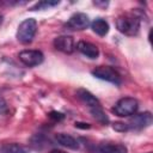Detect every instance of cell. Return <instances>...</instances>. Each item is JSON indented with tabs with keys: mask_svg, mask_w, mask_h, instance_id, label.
Wrapping results in <instances>:
<instances>
[{
	"mask_svg": "<svg viewBox=\"0 0 153 153\" xmlns=\"http://www.w3.org/2000/svg\"><path fill=\"white\" fill-rule=\"evenodd\" d=\"M116 27L126 36H135L140 30V19L134 13H123L117 17Z\"/></svg>",
	"mask_w": 153,
	"mask_h": 153,
	"instance_id": "6da1fadb",
	"label": "cell"
},
{
	"mask_svg": "<svg viewBox=\"0 0 153 153\" xmlns=\"http://www.w3.org/2000/svg\"><path fill=\"white\" fill-rule=\"evenodd\" d=\"M36 31H37V22L33 18H27L19 24L16 36L20 43L27 44L32 42Z\"/></svg>",
	"mask_w": 153,
	"mask_h": 153,
	"instance_id": "7a4b0ae2",
	"label": "cell"
},
{
	"mask_svg": "<svg viewBox=\"0 0 153 153\" xmlns=\"http://www.w3.org/2000/svg\"><path fill=\"white\" fill-rule=\"evenodd\" d=\"M137 108H139V103L135 98L124 97L117 100V103L112 108V111L120 117H129L136 114Z\"/></svg>",
	"mask_w": 153,
	"mask_h": 153,
	"instance_id": "3957f363",
	"label": "cell"
},
{
	"mask_svg": "<svg viewBox=\"0 0 153 153\" xmlns=\"http://www.w3.org/2000/svg\"><path fill=\"white\" fill-rule=\"evenodd\" d=\"M92 75L96 76L97 79L115 84V85H120L121 84V75L118 74V72L110 67V66H98L92 71Z\"/></svg>",
	"mask_w": 153,
	"mask_h": 153,
	"instance_id": "277c9868",
	"label": "cell"
},
{
	"mask_svg": "<svg viewBox=\"0 0 153 153\" xmlns=\"http://www.w3.org/2000/svg\"><path fill=\"white\" fill-rule=\"evenodd\" d=\"M18 59L22 63H24L27 67H36L41 65L44 60V56L42 51L35 50V49H25L19 53Z\"/></svg>",
	"mask_w": 153,
	"mask_h": 153,
	"instance_id": "5b68a950",
	"label": "cell"
},
{
	"mask_svg": "<svg viewBox=\"0 0 153 153\" xmlns=\"http://www.w3.org/2000/svg\"><path fill=\"white\" fill-rule=\"evenodd\" d=\"M152 114L149 111H145L141 114H134L133 117L127 123L128 129L130 130H141L143 128H147L152 124Z\"/></svg>",
	"mask_w": 153,
	"mask_h": 153,
	"instance_id": "8992f818",
	"label": "cell"
},
{
	"mask_svg": "<svg viewBox=\"0 0 153 153\" xmlns=\"http://www.w3.org/2000/svg\"><path fill=\"white\" fill-rule=\"evenodd\" d=\"M90 25V19L88 16L82 13V12H76L66 23V26L71 30H84Z\"/></svg>",
	"mask_w": 153,
	"mask_h": 153,
	"instance_id": "52a82bcc",
	"label": "cell"
},
{
	"mask_svg": "<svg viewBox=\"0 0 153 153\" xmlns=\"http://www.w3.org/2000/svg\"><path fill=\"white\" fill-rule=\"evenodd\" d=\"M54 47L65 53V54H72L75 49V44H74V39L72 36H67V35H62V36H57L54 39Z\"/></svg>",
	"mask_w": 153,
	"mask_h": 153,
	"instance_id": "ba28073f",
	"label": "cell"
},
{
	"mask_svg": "<svg viewBox=\"0 0 153 153\" xmlns=\"http://www.w3.org/2000/svg\"><path fill=\"white\" fill-rule=\"evenodd\" d=\"M76 97L79 98V100L85 104L90 110L91 109H94V108H100V102L87 90L85 88H79L76 90Z\"/></svg>",
	"mask_w": 153,
	"mask_h": 153,
	"instance_id": "9c48e42d",
	"label": "cell"
},
{
	"mask_svg": "<svg viewBox=\"0 0 153 153\" xmlns=\"http://www.w3.org/2000/svg\"><path fill=\"white\" fill-rule=\"evenodd\" d=\"M97 151L99 153H128V149L123 143L111 142V141L99 143L97 146Z\"/></svg>",
	"mask_w": 153,
	"mask_h": 153,
	"instance_id": "30bf717a",
	"label": "cell"
},
{
	"mask_svg": "<svg viewBox=\"0 0 153 153\" xmlns=\"http://www.w3.org/2000/svg\"><path fill=\"white\" fill-rule=\"evenodd\" d=\"M76 49L88 59H97L99 56V49L96 44L86 41H80L76 44Z\"/></svg>",
	"mask_w": 153,
	"mask_h": 153,
	"instance_id": "8fae6325",
	"label": "cell"
},
{
	"mask_svg": "<svg viewBox=\"0 0 153 153\" xmlns=\"http://www.w3.org/2000/svg\"><path fill=\"white\" fill-rule=\"evenodd\" d=\"M55 139L61 146H63L66 148H69V149H78L79 148V141L69 134L59 133V134H56Z\"/></svg>",
	"mask_w": 153,
	"mask_h": 153,
	"instance_id": "7c38bea8",
	"label": "cell"
},
{
	"mask_svg": "<svg viewBox=\"0 0 153 153\" xmlns=\"http://www.w3.org/2000/svg\"><path fill=\"white\" fill-rule=\"evenodd\" d=\"M0 153H29V149L20 143L11 142L0 146Z\"/></svg>",
	"mask_w": 153,
	"mask_h": 153,
	"instance_id": "4fadbf2b",
	"label": "cell"
},
{
	"mask_svg": "<svg viewBox=\"0 0 153 153\" xmlns=\"http://www.w3.org/2000/svg\"><path fill=\"white\" fill-rule=\"evenodd\" d=\"M91 27L93 30V32H96L99 36H105L109 32V24L106 20L102 19V18H97L92 22Z\"/></svg>",
	"mask_w": 153,
	"mask_h": 153,
	"instance_id": "5bb4252c",
	"label": "cell"
},
{
	"mask_svg": "<svg viewBox=\"0 0 153 153\" xmlns=\"http://www.w3.org/2000/svg\"><path fill=\"white\" fill-rule=\"evenodd\" d=\"M60 4V1H51V0H43V1H38L36 2L31 8L30 11H42V10H48L50 7H54V6H57Z\"/></svg>",
	"mask_w": 153,
	"mask_h": 153,
	"instance_id": "9a60e30c",
	"label": "cell"
},
{
	"mask_svg": "<svg viewBox=\"0 0 153 153\" xmlns=\"http://www.w3.org/2000/svg\"><path fill=\"white\" fill-rule=\"evenodd\" d=\"M90 111H91L92 116L96 118V121H98L99 123H102V124H108V123H109V117H108L106 114L103 111L102 106H100V108L91 109Z\"/></svg>",
	"mask_w": 153,
	"mask_h": 153,
	"instance_id": "2e32d148",
	"label": "cell"
},
{
	"mask_svg": "<svg viewBox=\"0 0 153 153\" xmlns=\"http://www.w3.org/2000/svg\"><path fill=\"white\" fill-rule=\"evenodd\" d=\"M112 128L116 131H127V130H129L127 123H124V122H115L112 124Z\"/></svg>",
	"mask_w": 153,
	"mask_h": 153,
	"instance_id": "e0dca14e",
	"label": "cell"
},
{
	"mask_svg": "<svg viewBox=\"0 0 153 153\" xmlns=\"http://www.w3.org/2000/svg\"><path fill=\"white\" fill-rule=\"evenodd\" d=\"M6 110H7V105H6V102H5V99L2 98V96L0 94V114H4V112H6Z\"/></svg>",
	"mask_w": 153,
	"mask_h": 153,
	"instance_id": "ac0fdd59",
	"label": "cell"
},
{
	"mask_svg": "<svg viewBox=\"0 0 153 153\" xmlns=\"http://www.w3.org/2000/svg\"><path fill=\"white\" fill-rule=\"evenodd\" d=\"M49 117H51V118H54V120H62L63 118V115L61 114V112H57V111H51L50 114H49Z\"/></svg>",
	"mask_w": 153,
	"mask_h": 153,
	"instance_id": "d6986e66",
	"label": "cell"
},
{
	"mask_svg": "<svg viewBox=\"0 0 153 153\" xmlns=\"http://www.w3.org/2000/svg\"><path fill=\"white\" fill-rule=\"evenodd\" d=\"M74 126L76 128H82V129H88L90 128V124L88 123H81V122H75Z\"/></svg>",
	"mask_w": 153,
	"mask_h": 153,
	"instance_id": "ffe728a7",
	"label": "cell"
},
{
	"mask_svg": "<svg viewBox=\"0 0 153 153\" xmlns=\"http://www.w3.org/2000/svg\"><path fill=\"white\" fill-rule=\"evenodd\" d=\"M93 5L96 6H102V7H106L109 5L108 1H93Z\"/></svg>",
	"mask_w": 153,
	"mask_h": 153,
	"instance_id": "44dd1931",
	"label": "cell"
},
{
	"mask_svg": "<svg viewBox=\"0 0 153 153\" xmlns=\"http://www.w3.org/2000/svg\"><path fill=\"white\" fill-rule=\"evenodd\" d=\"M49 153H67V152H65V151H62V149H53V151H50Z\"/></svg>",
	"mask_w": 153,
	"mask_h": 153,
	"instance_id": "7402d4cb",
	"label": "cell"
},
{
	"mask_svg": "<svg viewBox=\"0 0 153 153\" xmlns=\"http://www.w3.org/2000/svg\"><path fill=\"white\" fill-rule=\"evenodd\" d=\"M1 23H2V16L0 14V25H1Z\"/></svg>",
	"mask_w": 153,
	"mask_h": 153,
	"instance_id": "603a6c76",
	"label": "cell"
},
{
	"mask_svg": "<svg viewBox=\"0 0 153 153\" xmlns=\"http://www.w3.org/2000/svg\"><path fill=\"white\" fill-rule=\"evenodd\" d=\"M148 153H152V152H148Z\"/></svg>",
	"mask_w": 153,
	"mask_h": 153,
	"instance_id": "cb8c5ba5",
	"label": "cell"
}]
</instances>
